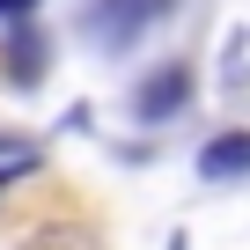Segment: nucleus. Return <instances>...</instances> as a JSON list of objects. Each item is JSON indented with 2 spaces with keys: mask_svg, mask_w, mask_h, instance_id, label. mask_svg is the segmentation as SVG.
Segmentation results:
<instances>
[{
  "mask_svg": "<svg viewBox=\"0 0 250 250\" xmlns=\"http://www.w3.org/2000/svg\"><path fill=\"white\" fill-rule=\"evenodd\" d=\"M169 15V0H81V30L103 44V52H118L125 37H140L147 22H162Z\"/></svg>",
  "mask_w": 250,
  "mask_h": 250,
  "instance_id": "1",
  "label": "nucleus"
},
{
  "mask_svg": "<svg viewBox=\"0 0 250 250\" xmlns=\"http://www.w3.org/2000/svg\"><path fill=\"white\" fill-rule=\"evenodd\" d=\"M184 103H191V66H162V74H147V81L133 88V118H147V125L177 118Z\"/></svg>",
  "mask_w": 250,
  "mask_h": 250,
  "instance_id": "2",
  "label": "nucleus"
},
{
  "mask_svg": "<svg viewBox=\"0 0 250 250\" xmlns=\"http://www.w3.org/2000/svg\"><path fill=\"white\" fill-rule=\"evenodd\" d=\"M199 177H250V133H221V140H206L199 147Z\"/></svg>",
  "mask_w": 250,
  "mask_h": 250,
  "instance_id": "3",
  "label": "nucleus"
},
{
  "mask_svg": "<svg viewBox=\"0 0 250 250\" xmlns=\"http://www.w3.org/2000/svg\"><path fill=\"white\" fill-rule=\"evenodd\" d=\"M22 250H103V243H96V235H88L81 221H52V228H37V235H30Z\"/></svg>",
  "mask_w": 250,
  "mask_h": 250,
  "instance_id": "4",
  "label": "nucleus"
},
{
  "mask_svg": "<svg viewBox=\"0 0 250 250\" xmlns=\"http://www.w3.org/2000/svg\"><path fill=\"white\" fill-rule=\"evenodd\" d=\"M15 66L37 74V66H44V44H37V37H15Z\"/></svg>",
  "mask_w": 250,
  "mask_h": 250,
  "instance_id": "5",
  "label": "nucleus"
},
{
  "mask_svg": "<svg viewBox=\"0 0 250 250\" xmlns=\"http://www.w3.org/2000/svg\"><path fill=\"white\" fill-rule=\"evenodd\" d=\"M22 169H37V155H15V162H0V191H8V184H15Z\"/></svg>",
  "mask_w": 250,
  "mask_h": 250,
  "instance_id": "6",
  "label": "nucleus"
},
{
  "mask_svg": "<svg viewBox=\"0 0 250 250\" xmlns=\"http://www.w3.org/2000/svg\"><path fill=\"white\" fill-rule=\"evenodd\" d=\"M37 8V0H0V15H30Z\"/></svg>",
  "mask_w": 250,
  "mask_h": 250,
  "instance_id": "7",
  "label": "nucleus"
}]
</instances>
